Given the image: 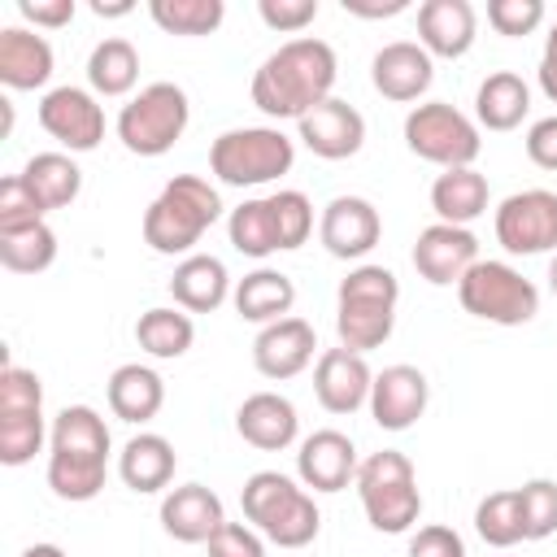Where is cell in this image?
Returning <instances> with one entry per match:
<instances>
[{
    "label": "cell",
    "instance_id": "cell-6",
    "mask_svg": "<svg viewBox=\"0 0 557 557\" xmlns=\"http://www.w3.org/2000/svg\"><path fill=\"white\" fill-rule=\"evenodd\" d=\"M313 235V205L305 191L283 187L270 196H252L226 218V239L244 257H270V252H292Z\"/></svg>",
    "mask_w": 557,
    "mask_h": 557
},
{
    "label": "cell",
    "instance_id": "cell-47",
    "mask_svg": "<svg viewBox=\"0 0 557 557\" xmlns=\"http://www.w3.org/2000/svg\"><path fill=\"white\" fill-rule=\"evenodd\" d=\"M344 13L352 17H366V22H379V17H396L409 9V0H339Z\"/></svg>",
    "mask_w": 557,
    "mask_h": 557
},
{
    "label": "cell",
    "instance_id": "cell-35",
    "mask_svg": "<svg viewBox=\"0 0 557 557\" xmlns=\"http://www.w3.org/2000/svg\"><path fill=\"white\" fill-rule=\"evenodd\" d=\"M139 83V52L131 39L109 35L87 57V87L96 96H126Z\"/></svg>",
    "mask_w": 557,
    "mask_h": 557
},
{
    "label": "cell",
    "instance_id": "cell-20",
    "mask_svg": "<svg viewBox=\"0 0 557 557\" xmlns=\"http://www.w3.org/2000/svg\"><path fill=\"white\" fill-rule=\"evenodd\" d=\"M296 131H300V144L322 161H348L366 144V117L339 96H331L318 109H309L296 122Z\"/></svg>",
    "mask_w": 557,
    "mask_h": 557
},
{
    "label": "cell",
    "instance_id": "cell-7",
    "mask_svg": "<svg viewBox=\"0 0 557 557\" xmlns=\"http://www.w3.org/2000/svg\"><path fill=\"white\" fill-rule=\"evenodd\" d=\"M296 161V144L278 126H235L209 144V170L226 187H265Z\"/></svg>",
    "mask_w": 557,
    "mask_h": 557
},
{
    "label": "cell",
    "instance_id": "cell-36",
    "mask_svg": "<svg viewBox=\"0 0 557 557\" xmlns=\"http://www.w3.org/2000/svg\"><path fill=\"white\" fill-rule=\"evenodd\" d=\"M57 261V231L48 222H30L17 231H0V265L9 274H39Z\"/></svg>",
    "mask_w": 557,
    "mask_h": 557
},
{
    "label": "cell",
    "instance_id": "cell-9",
    "mask_svg": "<svg viewBox=\"0 0 557 557\" xmlns=\"http://www.w3.org/2000/svg\"><path fill=\"white\" fill-rule=\"evenodd\" d=\"M191 122L187 91L178 83H148L117 113V139L135 157H165Z\"/></svg>",
    "mask_w": 557,
    "mask_h": 557
},
{
    "label": "cell",
    "instance_id": "cell-3",
    "mask_svg": "<svg viewBox=\"0 0 557 557\" xmlns=\"http://www.w3.org/2000/svg\"><path fill=\"white\" fill-rule=\"evenodd\" d=\"M222 218V196L200 174H174L144 209V244L161 257H191L205 231Z\"/></svg>",
    "mask_w": 557,
    "mask_h": 557
},
{
    "label": "cell",
    "instance_id": "cell-49",
    "mask_svg": "<svg viewBox=\"0 0 557 557\" xmlns=\"http://www.w3.org/2000/svg\"><path fill=\"white\" fill-rule=\"evenodd\" d=\"M131 9H135L131 0H117V4H104V0H91V13H96V17H126Z\"/></svg>",
    "mask_w": 557,
    "mask_h": 557
},
{
    "label": "cell",
    "instance_id": "cell-37",
    "mask_svg": "<svg viewBox=\"0 0 557 557\" xmlns=\"http://www.w3.org/2000/svg\"><path fill=\"white\" fill-rule=\"evenodd\" d=\"M148 17L165 30V35H183V39H200L213 35L226 17L222 0H152Z\"/></svg>",
    "mask_w": 557,
    "mask_h": 557
},
{
    "label": "cell",
    "instance_id": "cell-8",
    "mask_svg": "<svg viewBox=\"0 0 557 557\" xmlns=\"http://www.w3.org/2000/svg\"><path fill=\"white\" fill-rule=\"evenodd\" d=\"M357 496L366 509V522L383 535H400L418 522L422 513V492H418V474L413 461L396 448L370 453L357 466Z\"/></svg>",
    "mask_w": 557,
    "mask_h": 557
},
{
    "label": "cell",
    "instance_id": "cell-16",
    "mask_svg": "<svg viewBox=\"0 0 557 557\" xmlns=\"http://www.w3.org/2000/svg\"><path fill=\"white\" fill-rule=\"evenodd\" d=\"M474 261H479V239H474L470 226L431 222V226L418 231V239H413V270H418L431 287H453V283H461Z\"/></svg>",
    "mask_w": 557,
    "mask_h": 557
},
{
    "label": "cell",
    "instance_id": "cell-40",
    "mask_svg": "<svg viewBox=\"0 0 557 557\" xmlns=\"http://www.w3.org/2000/svg\"><path fill=\"white\" fill-rule=\"evenodd\" d=\"M487 22L505 39H522L544 22V0H487Z\"/></svg>",
    "mask_w": 557,
    "mask_h": 557
},
{
    "label": "cell",
    "instance_id": "cell-41",
    "mask_svg": "<svg viewBox=\"0 0 557 557\" xmlns=\"http://www.w3.org/2000/svg\"><path fill=\"white\" fill-rule=\"evenodd\" d=\"M30 222H44V209L30 196V187L22 183V174H9L0 183V231H17V226H30Z\"/></svg>",
    "mask_w": 557,
    "mask_h": 557
},
{
    "label": "cell",
    "instance_id": "cell-33",
    "mask_svg": "<svg viewBox=\"0 0 557 557\" xmlns=\"http://www.w3.org/2000/svg\"><path fill=\"white\" fill-rule=\"evenodd\" d=\"M22 183L30 187V196L39 200L44 213L52 209H65L78 200L83 191V170L74 165L70 152H35L26 165H22Z\"/></svg>",
    "mask_w": 557,
    "mask_h": 557
},
{
    "label": "cell",
    "instance_id": "cell-50",
    "mask_svg": "<svg viewBox=\"0 0 557 557\" xmlns=\"http://www.w3.org/2000/svg\"><path fill=\"white\" fill-rule=\"evenodd\" d=\"M22 557H65V548H57V544H30V548H22Z\"/></svg>",
    "mask_w": 557,
    "mask_h": 557
},
{
    "label": "cell",
    "instance_id": "cell-12",
    "mask_svg": "<svg viewBox=\"0 0 557 557\" xmlns=\"http://www.w3.org/2000/svg\"><path fill=\"white\" fill-rule=\"evenodd\" d=\"M44 435V383L26 366H4L0 370V461L4 466H26L39 448Z\"/></svg>",
    "mask_w": 557,
    "mask_h": 557
},
{
    "label": "cell",
    "instance_id": "cell-43",
    "mask_svg": "<svg viewBox=\"0 0 557 557\" xmlns=\"http://www.w3.org/2000/svg\"><path fill=\"white\" fill-rule=\"evenodd\" d=\"M205 548L209 557H265V535L248 522H222Z\"/></svg>",
    "mask_w": 557,
    "mask_h": 557
},
{
    "label": "cell",
    "instance_id": "cell-10",
    "mask_svg": "<svg viewBox=\"0 0 557 557\" xmlns=\"http://www.w3.org/2000/svg\"><path fill=\"white\" fill-rule=\"evenodd\" d=\"M457 300L470 318L496 326H522L540 313V287L522 278V270H513L509 261H483V257L457 283Z\"/></svg>",
    "mask_w": 557,
    "mask_h": 557
},
{
    "label": "cell",
    "instance_id": "cell-11",
    "mask_svg": "<svg viewBox=\"0 0 557 557\" xmlns=\"http://www.w3.org/2000/svg\"><path fill=\"white\" fill-rule=\"evenodd\" d=\"M405 148L440 170H461L474 165L483 139L479 122H470L461 109H453L448 100H426L405 113Z\"/></svg>",
    "mask_w": 557,
    "mask_h": 557
},
{
    "label": "cell",
    "instance_id": "cell-46",
    "mask_svg": "<svg viewBox=\"0 0 557 557\" xmlns=\"http://www.w3.org/2000/svg\"><path fill=\"white\" fill-rule=\"evenodd\" d=\"M17 13L35 26H48V30H61L74 22V0H17Z\"/></svg>",
    "mask_w": 557,
    "mask_h": 557
},
{
    "label": "cell",
    "instance_id": "cell-21",
    "mask_svg": "<svg viewBox=\"0 0 557 557\" xmlns=\"http://www.w3.org/2000/svg\"><path fill=\"white\" fill-rule=\"evenodd\" d=\"M426 400H431V383L418 366H387L374 374V387H370V418L383 426V431H409L422 413H426Z\"/></svg>",
    "mask_w": 557,
    "mask_h": 557
},
{
    "label": "cell",
    "instance_id": "cell-51",
    "mask_svg": "<svg viewBox=\"0 0 557 557\" xmlns=\"http://www.w3.org/2000/svg\"><path fill=\"white\" fill-rule=\"evenodd\" d=\"M544 57L557 61V22H553V30H548V39H544Z\"/></svg>",
    "mask_w": 557,
    "mask_h": 557
},
{
    "label": "cell",
    "instance_id": "cell-27",
    "mask_svg": "<svg viewBox=\"0 0 557 557\" xmlns=\"http://www.w3.org/2000/svg\"><path fill=\"white\" fill-rule=\"evenodd\" d=\"M231 292H235L231 274H226L222 257H213V252H191L170 274V296L187 313H213Z\"/></svg>",
    "mask_w": 557,
    "mask_h": 557
},
{
    "label": "cell",
    "instance_id": "cell-52",
    "mask_svg": "<svg viewBox=\"0 0 557 557\" xmlns=\"http://www.w3.org/2000/svg\"><path fill=\"white\" fill-rule=\"evenodd\" d=\"M548 287H553V296H557V252H553V261H548Z\"/></svg>",
    "mask_w": 557,
    "mask_h": 557
},
{
    "label": "cell",
    "instance_id": "cell-14",
    "mask_svg": "<svg viewBox=\"0 0 557 557\" xmlns=\"http://www.w3.org/2000/svg\"><path fill=\"white\" fill-rule=\"evenodd\" d=\"M39 126L70 152H91L104 139V109L91 87H52L39 100Z\"/></svg>",
    "mask_w": 557,
    "mask_h": 557
},
{
    "label": "cell",
    "instance_id": "cell-1",
    "mask_svg": "<svg viewBox=\"0 0 557 557\" xmlns=\"http://www.w3.org/2000/svg\"><path fill=\"white\" fill-rule=\"evenodd\" d=\"M335 74H339L335 48L326 39L300 35V39H287L283 48H274L257 65L248 91H252V104L265 117H274V122H300L309 109H318L322 100H331Z\"/></svg>",
    "mask_w": 557,
    "mask_h": 557
},
{
    "label": "cell",
    "instance_id": "cell-30",
    "mask_svg": "<svg viewBox=\"0 0 557 557\" xmlns=\"http://www.w3.org/2000/svg\"><path fill=\"white\" fill-rule=\"evenodd\" d=\"M104 396H109L113 418L139 426V422H152V418L161 413V405H165V383H161V374H157L152 366L126 361V366H117V370L109 374Z\"/></svg>",
    "mask_w": 557,
    "mask_h": 557
},
{
    "label": "cell",
    "instance_id": "cell-4",
    "mask_svg": "<svg viewBox=\"0 0 557 557\" xmlns=\"http://www.w3.org/2000/svg\"><path fill=\"white\" fill-rule=\"evenodd\" d=\"M400 283L387 265H352L335 287V335L352 352H370L392 339L396 331Z\"/></svg>",
    "mask_w": 557,
    "mask_h": 557
},
{
    "label": "cell",
    "instance_id": "cell-22",
    "mask_svg": "<svg viewBox=\"0 0 557 557\" xmlns=\"http://www.w3.org/2000/svg\"><path fill=\"white\" fill-rule=\"evenodd\" d=\"M435 78V61L422 44L413 39H396V44H383L370 61V83L383 100H396V104H409L418 96H426Z\"/></svg>",
    "mask_w": 557,
    "mask_h": 557
},
{
    "label": "cell",
    "instance_id": "cell-38",
    "mask_svg": "<svg viewBox=\"0 0 557 557\" xmlns=\"http://www.w3.org/2000/svg\"><path fill=\"white\" fill-rule=\"evenodd\" d=\"M474 531H479V540L492 544V548H513L518 540H527L518 487H505V492L483 496V500L474 505Z\"/></svg>",
    "mask_w": 557,
    "mask_h": 557
},
{
    "label": "cell",
    "instance_id": "cell-17",
    "mask_svg": "<svg viewBox=\"0 0 557 557\" xmlns=\"http://www.w3.org/2000/svg\"><path fill=\"white\" fill-rule=\"evenodd\" d=\"M313 352H318V331L296 313L261 326L252 339V366H257V374H265L274 383L305 374L313 366Z\"/></svg>",
    "mask_w": 557,
    "mask_h": 557
},
{
    "label": "cell",
    "instance_id": "cell-2",
    "mask_svg": "<svg viewBox=\"0 0 557 557\" xmlns=\"http://www.w3.org/2000/svg\"><path fill=\"white\" fill-rule=\"evenodd\" d=\"M109 426L91 405H65L48 435V487L57 500H96L109 474Z\"/></svg>",
    "mask_w": 557,
    "mask_h": 557
},
{
    "label": "cell",
    "instance_id": "cell-44",
    "mask_svg": "<svg viewBox=\"0 0 557 557\" xmlns=\"http://www.w3.org/2000/svg\"><path fill=\"white\" fill-rule=\"evenodd\" d=\"M409 557H466V540L444 522H426L409 535Z\"/></svg>",
    "mask_w": 557,
    "mask_h": 557
},
{
    "label": "cell",
    "instance_id": "cell-5",
    "mask_svg": "<svg viewBox=\"0 0 557 557\" xmlns=\"http://www.w3.org/2000/svg\"><path fill=\"white\" fill-rule=\"evenodd\" d=\"M239 505H244L248 527H257L278 548H305L322 531V513H318L309 487L278 470L248 474L239 487Z\"/></svg>",
    "mask_w": 557,
    "mask_h": 557
},
{
    "label": "cell",
    "instance_id": "cell-28",
    "mask_svg": "<svg viewBox=\"0 0 557 557\" xmlns=\"http://www.w3.org/2000/svg\"><path fill=\"white\" fill-rule=\"evenodd\" d=\"M174 466H178V453H174V444H170L165 435H157V431L131 435V440L122 444V453H117V474H122V483H126L131 492H139V496H152V492L170 487Z\"/></svg>",
    "mask_w": 557,
    "mask_h": 557
},
{
    "label": "cell",
    "instance_id": "cell-48",
    "mask_svg": "<svg viewBox=\"0 0 557 557\" xmlns=\"http://www.w3.org/2000/svg\"><path fill=\"white\" fill-rule=\"evenodd\" d=\"M540 91L557 104V61L553 57H540Z\"/></svg>",
    "mask_w": 557,
    "mask_h": 557
},
{
    "label": "cell",
    "instance_id": "cell-18",
    "mask_svg": "<svg viewBox=\"0 0 557 557\" xmlns=\"http://www.w3.org/2000/svg\"><path fill=\"white\" fill-rule=\"evenodd\" d=\"M370 387H374V370L366 366L361 352L352 348H326L313 361V396L326 413H357L361 405H370Z\"/></svg>",
    "mask_w": 557,
    "mask_h": 557
},
{
    "label": "cell",
    "instance_id": "cell-23",
    "mask_svg": "<svg viewBox=\"0 0 557 557\" xmlns=\"http://www.w3.org/2000/svg\"><path fill=\"white\" fill-rule=\"evenodd\" d=\"M222 522V496L205 483H183L161 496V531L178 544H209Z\"/></svg>",
    "mask_w": 557,
    "mask_h": 557
},
{
    "label": "cell",
    "instance_id": "cell-32",
    "mask_svg": "<svg viewBox=\"0 0 557 557\" xmlns=\"http://www.w3.org/2000/svg\"><path fill=\"white\" fill-rule=\"evenodd\" d=\"M431 209L448 226H470L474 218L487 213V178L474 165L435 174V183H431Z\"/></svg>",
    "mask_w": 557,
    "mask_h": 557
},
{
    "label": "cell",
    "instance_id": "cell-13",
    "mask_svg": "<svg viewBox=\"0 0 557 557\" xmlns=\"http://www.w3.org/2000/svg\"><path fill=\"white\" fill-rule=\"evenodd\" d=\"M496 244L509 257H540L557 248V191L527 187L496 205Z\"/></svg>",
    "mask_w": 557,
    "mask_h": 557
},
{
    "label": "cell",
    "instance_id": "cell-19",
    "mask_svg": "<svg viewBox=\"0 0 557 557\" xmlns=\"http://www.w3.org/2000/svg\"><path fill=\"white\" fill-rule=\"evenodd\" d=\"M357 444L335 431V426H322L313 435L300 440V453H296V479L309 487V492H344L348 483H357Z\"/></svg>",
    "mask_w": 557,
    "mask_h": 557
},
{
    "label": "cell",
    "instance_id": "cell-42",
    "mask_svg": "<svg viewBox=\"0 0 557 557\" xmlns=\"http://www.w3.org/2000/svg\"><path fill=\"white\" fill-rule=\"evenodd\" d=\"M257 13L270 30L296 35V30L318 22V0H257Z\"/></svg>",
    "mask_w": 557,
    "mask_h": 557
},
{
    "label": "cell",
    "instance_id": "cell-26",
    "mask_svg": "<svg viewBox=\"0 0 557 557\" xmlns=\"http://www.w3.org/2000/svg\"><path fill=\"white\" fill-rule=\"evenodd\" d=\"M52 44L26 26H4L0 30V83L9 91H35L52 78Z\"/></svg>",
    "mask_w": 557,
    "mask_h": 557
},
{
    "label": "cell",
    "instance_id": "cell-24",
    "mask_svg": "<svg viewBox=\"0 0 557 557\" xmlns=\"http://www.w3.org/2000/svg\"><path fill=\"white\" fill-rule=\"evenodd\" d=\"M235 431L244 444L261 448V453H283L296 444L300 435V413L287 396L278 392H252L239 409H235Z\"/></svg>",
    "mask_w": 557,
    "mask_h": 557
},
{
    "label": "cell",
    "instance_id": "cell-29",
    "mask_svg": "<svg viewBox=\"0 0 557 557\" xmlns=\"http://www.w3.org/2000/svg\"><path fill=\"white\" fill-rule=\"evenodd\" d=\"M235 300V313L244 322H257V326H270L278 318H292V305H296V283L283 274V270H270V265H257L252 274H244L231 292Z\"/></svg>",
    "mask_w": 557,
    "mask_h": 557
},
{
    "label": "cell",
    "instance_id": "cell-25",
    "mask_svg": "<svg viewBox=\"0 0 557 557\" xmlns=\"http://www.w3.org/2000/svg\"><path fill=\"white\" fill-rule=\"evenodd\" d=\"M474 30H479V17L470 0H422L418 4V44L431 52V61L466 57L474 48Z\"/></svg>",
    "mask_w": 557,
    "mask_h": 557
},
{
    "label": "cell",
    "instance_id": "cell-31",
    "mask_svg": "<svg viewBox=\"0 0 557 557\" xmlns=\"http://www.w3.org/2000/svg\"><path fill=\"white\" fill-rule=\"evenodd\" d=\"M531 113V87L513 70H496L474 91V122L487 131H513Z\"/></svg>",
    "mask_w": 557,
    "mask_h": 557
},
{
    "label": "cell",
    "instance_id": "cell-39",
    "mask_svg": "<svg viewBox=\"0 0 557 557\" xmlns=\"http://www.w3.org/2000/svg\"><path fill=\"white\" fill-rule=\"evenodd\" d=\"M518 500H522L527 540H548L557 531V483L553 479H527L518 487Z\"/></svg>",
    "mask_w": 557,
    "mask_h": 557
},
{
    "label": "cell",
    "instance_id": "cell-34",
    "mask_svg": "<svg viewBox=\"0 0 557 557\" xmlns=\"http://www.w3.org/2000/svg\"><path fill=\"white\" fill-rule=\"evenodd\" d=\"M135 344L157 357V361H174L183 357L191 344H196V322L187 309L178 305H157V309H144L139 322H135Z\"/></svg>",
    "mask_w": 557,
    "mask_h": 557
},
{
    "label": "cell",
    "instance_id": "cell-45",
    "mask_svg": "<svg viewBox=\"0 0 557 557\" xmlns=\"http://www.w3.org/2000/svg\"><path fill=\"white\" fill-rule=\"evenodd\" d=\"M527 157L540 170H557V113L531 122V131H527Z\"/></svg>",
    "mask_w": 557,
    "mask_h": 557
},
{
    "label": "cell",
    "instance_id": "cell-15",
    "mask_svg": "<svg viewBox=\"0 0 557 557\" xmlns=\"http://www.w3.org/2000/svg\"><path fill=\"white\" fill-rule=\"evenodd\" d=\"M383 235V218L366 196H335L318 218V239L339 261H361Z\"/></svg>",
    "mask_w": 557,
    "mask_h": 557
}]
</instances>
